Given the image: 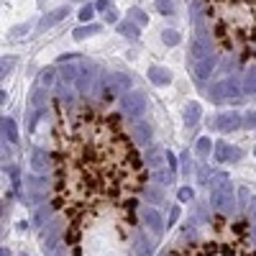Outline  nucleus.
Wrapping results in <instances>:
<instances>
[{"label": "nucleus", "instance_id": "11", "mask_svg": "<svg viewBox=\"0 0 256 256\" xmlns=\"http://www.w3.org/2000/svg\"><path fill=\"white\" fill-rule=\"evenodd\" d=\"M213 70H215V57H213V54H210V57H205V59H200V62H195V74H197V80H208Z\"/></svg>", "mask_w": 256, "mask_h": 256}, {"label": "nucleus", "instance_id": "1", "mask_svg": "<svg viewBox=\"0 0 256 256\" xmlns=\"http://www.w3.org/2000/svg\"><path fill=\"white\" fill-rule=\"evenodd\" d=\"M51 208L74 256H128L146 169L116 113L62 110L51 133Z\"/></svg>", "mask_w": 256, "mask_h": 256}, {"label": "nucleus", "instance_id": "38", "mask_svg": "<svg viewBox=\"0 0 256 256\" xmlns=\"http://www.w3.org/2000/svg\"><path fill=\"white\" fill-rule=\"evenodd\" d=\"M105 18H108V23H118V16L110 10V13H105Z\"/></svg>", "mask_w": 256, "mask_h": 256}, {"label": "nucleus", "instance_id": "31", "mask_svg": "<svg viewBox=\"0 0 256 256\" xmlns=\"http://www.w3.org/2000/svg\"><path fill=\"white\" fill-rule=\"evenodd\" d=\"M93 10H95V5H85V8L80 10V18H82V21H90V18H93Z\"/></svg>", "mask_w": 256, "mask_h": 256}, {"label": "nucleus", "instance_id": "10", "mask_svg": "<svg viewBox=\"0 0 256 256\" xmlns=\"http://www.w3.org/2000/svg\"><path fill=\"white\" fill-rule=\"evenodd\" d=\"M243 95H256V64H249L243 72V82H241Z\"/></svg>", "mask_w": 256, "mask_h": 256}, {"label": "nucleus", "instance_id": "30", "mask_svg": "<svg viewBox=\"0 0 256 256\" xmlns=\"http://www.w3.org/2000/svg\"><path fill=\"white\" fill-rule=\"evenodd\" d=\"M131 16H133V21H136V23H146V13H143V10H139V8H133L131 10Z\"/></svg>", "mask_w": 256, "mask_h": 256}, {"label": "nucleus", "instance_id": "15", "mask_svg": "<svg viewBox=\"0 0 256 256\" xmlns=\"http://www.w3.org/2000/svg\"><path fill=\"white\" fill-rule=\"evenodd\" d=\"M143 223L154 231V236H159V233H162V218H159L157 210H149V208L143 210Z\"/></svg>", "mask_w": 256, "mask_h": 256}, {"label": "nucleus", "instance_id": "37", "mask_svg": "<svg viewBox=\"0 0 256 256\" xmlns=\"http://www.w3.org/2000/svg\"><path fill=\"white\" fill-rule=\"evenodd\" d=\"M243 123L254 128V126H256V116H254V113H251V116H246V120H243Z\"/></svg>", "mask_w": 256, "mask_h": 256}, {"label": "nucleus", "instance_id": "7", "mask_svg": "<svg viewBox=\"0 0 256 256\" xmlns=\"http://www.w3.org/2000/svg\"><path fill=\"white\" fill-rule=\"evenodd\" d=\"M123 113L128 118H141L143 113H146V97H143L141 93H128L123 97Z\"/></svg>", "mask_w": 256, "mask_h": 256}, {"label": "nucleus", "instance_id": "20", "mask_svg": "<svg viewBox=\"0 0 256 256\" xmlns=\"http://www.w3.org/2000/svg\"><path fill=\"white\" fill-rule=\"evenodd\" d=\"M93 33H100V26H80V28H74V33L72 36L77 39V41H82V39H87V36H93Z\"/></svg>", "mask_w": 256, "mask_h": 256}, {"label": "nucleus", "instance_id": "4", "mask_svg": "<svg viewBox=\"0 0 256 256\" xmlns=\"http://www.w3.org/2000/svg\"><path fill=\"white\" fill-rule=\"evenodd\" d=\"M241 95H243V90L238 87L236 80H220L210 87V100H213V103H226V100L238 103V100H243Z\"/></svg>", "mask_w": 256, "mask_h": 256}, {"label": "nucleus", "instance_id": "41", "mask_svg": "<svg viewBox=\"0 0 256 256\" xmlns=\"http://www.w3.org/2000/svg\"><path fill=\"white\" fill-rule=\"evenodd\" d=\"M254 154H256V149H254Z\"/></svg>", "mask_w": 256, "mask_h": 256}, {"label": "nucleus", "instance_id": "29", "mask_svg": "<svg viewBox=\"0 0 256 256\" xmlns=\"http://www.w3.org/2000/svg\"><path fill=\"white\" fill-rule=\"evenodd\" d=\"M197 154L200 157H208L210 154V139H200L197 141Z\"/></svg>", "mask_w": 256, "mask_h": 256}, {"label": "nucleus", "instance_id": "40", "mask_svg": "<svg viewBox=\"0 0 256 256\" xmlns=\"http://www.w3.org/2000/svg\"><path fill=\"white\" fill-rule=\"evenodd\" d=\"M159 256H177V254H172V251H162Z\"/></svg>", "mask_w": 256, "mask_h": 256}, {"label": "nucleus", "instance_id": "36", "mask_svg": "<svg viewBox=\"0 0 256 256\" xmlns=\"http://www.w3.org/2000/svg\"><path fill=\"white\" fill-rule=\"evenodd\" d=\"M177 218H180V208H172V213H169V226L174 223Z\"/></svg>", "mask_w": 256, "mask_h": 256}, {"label": "nucleus", "instance_id": "25", "mask_svg": "<svg viewBox=\"0 0 256 256\" xmlns=\"http://www.w3.org/2000/svg\"><path fill=\"white\" fill-rule=\"evenodd\" d=\"M54 77H57V72H54V67H47V70L41 72V77H39L41 87H51V85H54Z\"/></svg>", "mask_w": 256, "mask_h": 256}, {"label": "nucleus", "instance_id": "22", "mask_svg": "<svg viewBox=\"0 0 256 256\" xmlns=\"http://www.w3.org/2000/svg\"><path fill=\"white\" fill-rule=\"evenodd\" d=\"M3 133L8 136V141H18V128L13 123V118H3Z\"/></svg>", "mask_w": 256, "mask_h": 256}, {"label": "nucleus", "instance_id": "32", "mask_svg": "<svg viewBox=\"0 0 256 256\" xmlns=\"http://www.w3.org/2000/svg\"><path fill=\"white\" fill-rule=\"evenodd\" d=\"M180 200H182V203H190V200H192V190H190V187H182V190H180Z\"/></svg>", "mask_w": 256, "mask_h": 256}, {"label": "nucleus", "instance_id": "12", "mask_svg": "<svg viewBox=\"0 0 256 256\" xmlns=\"http://www.w3.org/2000/svg\"><path fill=\"white\" fill-rule=\"evenodd\" d=\"M90 87H93V67H82L80 70V77H77V90H80V95L85 93H90Z\"/></svg>", "mask_w": 256, "mask_h": 256}, {"label": "nucleus", "instance_id": "19", "mask_svg": "<svg viewBox=\"0 0 256 256\" xmlns=\"http://www.w3.org/2000/svg\"><path fill=\"white\" fill-rule=\"evenodd\" d=\"M200 113H203V110H200V105H197V103H190V105H187V110H185V123H187V126H195L197 118H200Z\"/></svg>", "mask_w": 256, "mask_h": 256}, {"label": "nucleus", "instance_id": "28", "mask_svg": "<svg viewBox=\"0 0 256 256\" xmlns=\"http://www.w3.org/2000/svg\"><path fill=\"white\" fill-rule=\"evenodd\" d=\"M157 8H159V13H164V16H172L174 13V3H172V0H157Z\"/></svg>", "mask_w": 256, "mask_h": 256}, {"label": "nucleus", "instance_id": "6", "mask_svg": "<svg viewBox=\"0 0 256 256\" xmlns=\"http://www.w3.org/2000/svg\"><path fill=\"white\" fill-rule=\"evenodd\" d=\"M210 205H213L218 213H231L233 210V190H231V185L226 187H218V190H210Z\"/></svg>", "mask_w": 256, "mask_h": 256}, {"label": "nucleus", "instance_id": "8", "mask_svg": "<svg viewBox=\"0 0 256 256\" xmlns=\"http://www.w3.org/2000/svg\"><path fill=\"white\" fill-rule=\"evenodd\" d=\"M105 90H110L113 95H128V90H131V77L128 74H120V72L108 74L105 77Z\"/></svg>", "mask_w": 256, "mask_h": 256}, {"label": "nucleus", "instance_id": "24", "mask_svg": "<svg viewBox=\"0 0 256 256\" xmlns=\"http://www.w3.org/2000/svg\"><path fill=\"white\" fill-rule=\"evenodd\" d=\"M133 139H136L139 143H149V139H151V131L146 128V126H136L133 128V133H131Z\"/></svg>", "mask_w": 256, "mask_h": 256}, {"label": "nucleus", "instance_id": "14", "mask_svg": "<svg viewBox=\"0 0 256 256\" xmlns=\"http://www.w3.org/2000/svg\"><path fill=\"white\" fill-rule=\"evenodd\" d=\"M238 126H241V116H236V113L218 116V128L220 131H233V128H238Z\"/></svg>", "mask_w": 256, "mask_h": 256}, {"label": "nucleus", "instance_id": "17", "mask_svg": "<svg viewBox=\"0 0 256 256\" xmlns=\"http://www.w3.org/2000/svg\"><path fill=\"white\" fill-rule=\"evenodd\" d=\"M51 164V154H47V151H33V159H31V166L36 172H44L47 166Z\"/></svg>", "mask_w": 256, "mask_h": 256}, {"label": "nucleus", "instance_id": "9", "mask_svg": "<svg viewBox=\"0 0 256 256\" xmlns=\"http://www.w3.org/2000/svg\"><path fill=\"white\" fill-rule=\"evenodd\" d=\"M190 54H192V62H200V59H205V57H210V41L205 39V36H197L195 41H192V47H190Z\"/></svg>", "mask_w": 256, "mask_h": 256}, {"label": "nucleus", "instance_id": "26", "mask_svg": "<svg viewBox=\"0 0 256 256\" xmlns=\"http://www.w3.org/2000/svg\"><path fill=\"white\" fill-rule=\"evenodd\" d=\"M77 77H80V72H77V70H74V67H64V70H62V82H64V85H70V82H74V80H77Z\"/></svg>", "mask_w": 256, "mask_h": 256}, {"label": "nucleus", "instance_id": "34", "mask_svg": "<svg viewBox=\"0 0 256 256\" xmlns=\"http://www.w3.org/2000/svg\"><path fill=\"white\" fill-rule=\"evenodd\" d=\"M26 31H28V23H26V26H16L13 31H10V36H16V39H18V33H26Z\"/></svg>", "mask_w": 256, "mask_h": 256}, {"label": "nucleus", "instance_id": "18", "mask_svg": "<svg viewBox=\"0 0 256 256\" xmlns=\"http://www.w3.org/2000/svg\"><path fill=\"white\" fill-rule=\"evenodd\" d=\"M64 16H67V8H59V10H54V13H49L47 18H41V21H39V28H41V31H47L49 26L59 23V21H62Z\"/></svg>", "mask_w": 256, "mask_h": 256}, {"label": "nucleus", "instance_id": "5", "mask_svg": "<svg viewBox=\"0 0 256 256\" xmlns=\"http://www.w3.org/2000/svg\"><path fill=\"white\" fill-rule=\"evenodd\" d=\"M164 159H166V151L154 149V151L149 154V169H151V177H154L159 185H169V182H172V172L164 169Z\"/></svg>", "mask_w": 256, "mask_h": 256}, {"label": "nucleus", "instance_id": "33", "mask_svg": "<svg viewBox=\"0 0 256 256\" xmlns=\"http://www.w3.org/2000/svg\"><path fill=\"white\" fill-rule=\"evenodd\" d=\"M249 215H251V220H256V197H251V203H249Z\"/></svg>", "mask_w": 256, "mask_h": 256}, {"label": "nucleus", "instance_id": "16", "mask_svg": "<svg viewBox=\"0 0 256 256\" xmlns=\"http://www.w3.org/2000/svg\"><path fill=\"white\" fill-rule=\"evenodd\" d=\"M149 80L154 85H166L172 80V72L169 70H162V67H149Z\"/></svg>", "mask_w": 256, "mask_h": 256}, {"label": "nucleus", "instance_id": "35", "mask_svg": "<svg viewBox=\"0 0 256 256\" xmlns=\"http://www.w3.org/2000/svg\"><path fill=\"white\" fill-rule=\"evenodd\" d=\"M10 70H13V59H5V62H3V77H5Z\"/></svg>", "mask_w": 256, "mask_h": 256}, {"label": "nucleus", "instance_id": "2", "mask_svg": "<svg viewBox=\"0 0 256 256\" xmlns=\"http://www.w3.org/2000/svg\"><path fill=\"white\" fill-rule=\"evenodd\" d=\"M218 44L241 57H256V0H205Z\"/></svg>", "mask_w": 256, "mask_h": 256}, {"label": "nucleus", "instance_id": "13", "mask_svg": "<svg viewBox=\"0 0 256 256\" xmlns=\"http://www.w3.org/2000/svg\"><path fill=\"white\" fill-rule=\"evenodd\" d=\"M215 157H218V162H236L241 157V151L238 149H228V143L220 141L218 149H215Z\"/></svg>", "mask_w": 256, "mask_h": 256}, {"label": "nucleus", "instance_id": "3", "mask_svg": "<svg viewBox=\"0 0 256 256\" xmlns=\"http://www.w3.org/2000/svg\"><path fill=\"white\" fill-rule=\"evenodd\" d=\"M251 241L254 238L246 220H228L226 215H215L213 238L182 246L177 256H256Z\"/></svg>", "mask_w": 256, "mask_h": 256}, {"label": "nucleus", "instance_id": "39", "mask_svg": "<svg viewBox=\"0 0 256 256\" xmlns=\"http://www.w3.org/2000/svg\"><path fill=\"white\" fill-rule=\"evenodd\" d=\"M97 8H108V0H97Z\"/></svg>", "mask_w": 256, "mask_h": 256}, {"label": "nucleus", "instance_id": "23", "mask_svg": "<svg viewBox=\"0 0 256 256\" xmlns=\"http://www.w3.org/2000/svg\"><path fill=\"white\" fill-rule=\"evenodd\" d=\"M118 31L123 33V36H128V39H139V26L131 23V21H126V23H118Z\"/></svg>", "mask_w": 256, "mask_h": 256}, {"label": "nucleus", "instance_id": "21", "mask_svg": "<svg viewBox=\"0 0 256 256\" xmlns=\"http://www.w3.org/2000/svg\"><path fill=\"white\" fill-rule=\"evenodd\" d=\"M151 249H154V241H151V238L143 236V238L136 241V254H139V256H151Z\"/></svg>", "mask_w": 256, "mask_h": 256}, {"label": "nucleus", "instance_id": "27", "mask_svg": "<svg viewBox=\"0 0 256 256\" xmlns=\"http://www.w3.org/2000/svg\"><path fill=\"white\" fill-rule=\"evenodd\" d=\"M162 39H164V44H169V47H177V44H180V33L166 28V31L162 33Z\"/></svg>", "mask_w": 256, "mask_h": 256}]
</instances>
